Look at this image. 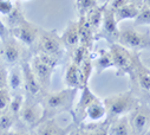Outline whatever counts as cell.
<instances>
[{"mask_svg": "<svg viewBox=\"0 0 150 135\" xmlns=\"http://www.w3.org/2000/svg\"><path fill=\"white\" fill-rule=\"evenodd\" d=\"M39 32H40L39 27H37L35 25H33L24 19L18 25H16L14 27L11 28V36L14 39H17L18 42H20L27 46H32L38 41Z\"/></svg>", "mask_w": 150, "mask_h": 135, "instance_id": "9c48e42d", "label": "cell"}, {"mask_svg": "<svg viewBox=\"0 0 150 135\" xmlns=\"http://www.w3.org/2000/svg\"><path fill=\"white\" fill-rule=\"evenodd\" d=\"M21 70H23V77H24V88L30 95V97H35L37 95H39L42 91V87L38 82V80L35 78L31 65L27 62L21 63Z\"/></svg>", "mask_w": 150, "mask_h": 135, "instance_id": "4fadbf2b", "label": "cell"}, {"mask_svg": "<svg viewBox=\"0 0 150 135\" xmlns=\"http://www.w3.org/2000/svg\"><path fill=\"white\" fill-rule=\"evenodd\" d=\"M127 4H129V0H110V1L106 4V6H108L110 10H112V11L115 12L116 10L123 7V6L127 5Z\"/></svg>", "mask_w": 150, "mask_h": 135, "instance_id": "4dcf8cb0", "label": "cell"}, {"mask_svg": "<svg viewBox=\"0 0 150 135\" xmlns=\"http://www.w3.org/2000/svg\"><path fill=\"white\" fill-rule=\"evenodd\" d=\"M13 124V115L7 112L0 115V131H7Z\"/></svg>", "mask_w": 150, "mask_h": 135, "instance_id": "4316f807", "label": "cell"}, {"mask_svg": "<svg viewBox=\"0 0 150 135\" xmlns=\"http://www.w3.org/2000/svg\"><path fill=\"white\" fill-rule=\"evenodd\" d=\"M142 6H137L135 4H127L124 5L123 7L116 10L114 12V16H115V19L117 21V24L122 20H125V19H135L137 17V14L139 13V10H141Z\"/></svg>", "mask_w": 150, "mask_h": 135, "instance_id": "44dd1931", "label": "cell"}, {"mask_svg": "<svg viewBox=\"0 0 150 135\" xmlns=\"http://www.w3.org/2000/svg\"><path fill=\"white\" fill-rule=\"evenodd\" d=\"M99 1L102 3V5H105V4H108L110 1V0H99Z\"/></svg>", "mask_w": 150, "mask_h": 135, "instance_id": "e575fe53", "label": "cell"}, {"mask_svg": "<svg viewBox=\"0 0 150 135\" xmlns=\"http://www.w3.org/2000/svg\"><path fill=\"white\" fill-rule=\"evenodd\" d=\"M57 63H58V59H54L43 53H37L33 57L30 65L42 89H47L50 87L51 77Z\"/></svg>", "mask_w": 150, "mask_h": 135, "instance_id": "277c9868", "label": "cell"}, {"mask_svg": "<svg viewBox=\"0 0 150 135\" xmlns=\"http://www.w3.org/2000/svg\"><path fill=\"white\" fill-rule=\"evenodd\" d=\"M76 6L81 16H85L90 10L97 6V0H76Z\"/></svg>", "mask_w": 150, "mask_h": 135, "instance_id": "cb8c5ba5", "label": "cell"}, {"mask_svg": "<svg viewBox=\"0 0 150 135\" xmlns=\"http://www.w3.org/2000/svg\"><path fill=\"white\" fill-rule=\"evenodd\" d=\"M64 82L67 85V88H71V89H79V88H82L79 65H77L76 63H73V62L70 63L67 70H66V74H65Z\"/></svg>", "mask_w": 150, "mask_h": 135, "instance_id": "ac0fdd59", "label": "cell"}, {"mask_svg": "<svg viewBox=\"0 0 150 135\" xmlns=\"http://www.w3.org/2000/svg\"><path fill=\"white\" fill-rule=\"evenodd\" d=\"M78 89L66 88L58 92H47L40 99V104L43 107V119L45 120L53 119L56 115L63 112H70L73 107V101Z\"/></svg>", "mask_w": 150, "mask_h": 135, "instance_id": "6da1fadb", "label": "cell"}, {"mask_svg": "<svg viewBox=\"0 0 150 135\" xmlns=\"http://www.w3.org/2000/svg\"><path fill=\"white\" fill-rule=\"evenodd\" d=\"M11 37H12L11 36V31L8 30L6 24L1 19H0V41H1V43H4L7 39H10Z\"/></svg>", "mask_w": 150, "mask_h": 135, "instance_id": "f1b7e54d", "label": "cell"}, {"mask_svg": "<svg viewBox=\"0 0 150 135\" xmlns=\"http://www.w3.org/2000/svg\"><path fill=\"white\" fill-rule=\"evenodd\" d=\"M3 59L11 65H14L18 63L21 56V48L17 39L10 38L6 42L3 43V51H1Z\"/></svg>", "mask_w": 150, "mask_h": 135, "instance_id": "5bb4252c", "label": "cell"}, {"mask_svg": "<svg viewBox=\"0 0 150 135\" xmlns=\"http://www.w3.org/2000/svg\"><path fill=\"white\" fill-rule=\"evenodd\" d=\"M144 5H146L150 9V0H144Z\"/></svg>", "mask_w": 150, "mask_h": 135, "instance_id": "836d02e7", "label": "cell"}, {"mask_svg": "<svg viewBox=\"0 0 150 135\" xmlns=\"http://www.w3.org/2000/svg\"><path fill=\"white\" fill-rule=\"evenodd\" d=\"M130 77L132 80V84L135 85V89L131 90L134 95L137 98L138 96L143 97L145 102L150 103V69L141 62L137 55L135 57Z\"/></svg>", "mask_w": 150, "mask_h": 135, "instance_id": "3957f363", "label": "cell"}, {"mask_svg": "<svg viewBox=\"0 0 150 135\" xmlns=\"http://www.w3.org/2000/svg\"><path fill=\"white\" fill-rule=\"evenodd\" d=\"M105 115H106L105 107H104L102 101H99L98 98L95 99L93 102L85 109V116H88L92 121H98V120L103 119Z\"/></svg>", "mask_w": 150, "mask_h": 135, "instance_id": "603a6c76", "label": "cell"}, {"mask_svg": "<svg viewBox=\"0 0 150 135\" xmlns=\"http://www.w3.org/2000/svg\"><path fill=\"white\" fill-rule=\"evenodd\" d=\"M117 21L114 16V11L110 10L108 6H105L104 13H103V19L100 27L95 36V39H105L110 45L114 43H118L120 38V30L117 26Z\"/></svg>", "mask_w": 150, "mask_h": 135, "instance_id": "52a82bcc", "label": "cell"}, {"mask_svg": "<svg viewBox=\"0 0 150 135\" xmlns=\"http://www.w3.org/2000/svg\"><path fill=\"white\" fill-rule=\"evenodd\" d=\"M118 43L130 50H150V36L132 28L120 31Z\"/></svg>", "mask_w": 150, "mask_h": 135, "instance_id": "ba28073f", "label": "cell"}, {"mask_svg": "<svg viewBox=\"0 0 150 135\" xmlns=\"http://www.w3.org/2000/svg\"><path fill=\"white\" fill-rule=\"evenodd\" d=\"M24 97H23V95H19V94H17V95H14L12 98H11V102H10V110H11V113L12 114H14V115H18L19 114V112H20V109H21V106H23V103H24Z\"/></svg>", "mask_w": 150, "mask_h": 135, "instance_id": "484cf974", "label": "cell"}, {"mask_svg": "<svg viewBox=\"0 0 150 135\" xmlns=\"http://www.w3.org/2000/svg\"><path fill=\"white\" fill-rule=\"evenodd\" d=\"M108 133L109 135H134L128 115H123L111 121L108 128Z\"/></svg>", "mask_w": 150, "mask_h": 135, "instance_id": "2e32d148", "label": "cell"}, {"mask_svg": "<svg viewBox=\"0 0 150 135\" xmlns=\"http://www.w3.org/2000/svg\"><path fill=\"white\" fill-rule=\"evenodd\" d=\"M109 51L111 53L112 62H114V68H116L117 70V75L118 76L130 75L136 55L131 53L129 49L122 46L120 43L111 44Z\"/></svg>", "mask_w": 150, "mask_h": 135, "instance_id": "8992f818", "label": "cell"}, {"mask_svg": "<svg viewBox=\"0 0 150 135\" xmlns=\"http://www.w3.org/2000/svg\"><path fill=\"white\" fill-rule=\"evenodd\" d=\"M65 130L62 129L53 119L45 120L38 124L37 135H64Z\"/></svg>", "mask_w": 150, "mask_h": 135, "instance_id": "7402d4cb", "label": "cell"}, {"mask_svg": "<svg viewBox=\"0 0 150 135\" xmlns=\"http://www.w3.org/2000/svg\"><path fill=\"white\" fill-rule=\"evenodd\" d=\"M11 102V95L8 89H0V112H4L8 108Z\"/></svg>", "mask_w": 150, "mask_h": 135, "instance_id": "83f0119b", "label": "cell"}, {"mask_svg": "<svg viewBox=\"0 0 150 135\" xmlns=\"http://www.w3.org/2000/svg\"><path fill=\"white\" fill-rule=\"evenodd\" d=\"M105 5H97L96 7H93L92 10H90L84 17L86 19V23L89 24L90 28L92 30V32L95 33V36L97 35V32L100 27V24H102V19H103V13H104V10H105Z\"/></svg>", "mask_w": 150, "mask_h": 135, "instance_id": "e0dca14e", "label": "cell"}, {"mask_svg": "<svg viewBox=\"0 0 150 135\" xmlns=\"http://www.w3.org/2000/svg\"><path fill=\"white\" fill-rule=\"evenodd\" d=\"M106 113V121L111 122L117 117L129 114L139 104V99L134 95L131 90L112 95L103 102Z\"/></svg>", "mask_w": 150, "mask_h": 135, "instance_id": "7a4b0ae2", "label": "cell"}, {"mask_svg": "<svg viewBox=\"0 0 150 135\" xmlns=\"http://www.w3.org/2000/svg\"><path fill=\"white\" fill-rule=\"evenodd\" d=\"M136 25H150V9L146 5H143L139 10V13L135 18Z\"/></svg>", "mask_w": 150, "mask_h": 135, "instance_id": "d4e9b609", "label": "cell"}, {"mask_svg": "<svg viewBox=\"0 0 150 135\" xmlns=\"http://www.w3.org/2000/svg\"><path fill=\"white\" fill-rule=\"evenodd\" d=\"M82 90H83V94L79 98V102L76 104V107H74V119H76L78 122L83 121V119L85 117V109L93 102L95 99H97L96 95L89 89L88 85L83 87Z\"/></svg>", "mask_w": 150, "mask_h": 135, "instance_id": "9a60e30c", "label": "cell"}, {"mask_svg": "<svg viewBox=\"0 0 150 135\" xmlns=\"http://www.w3.org/2000/svg\"><path fill=\"white\" fill-rule=\"evenodd\" d=\"M37 46L39 49L38 53L46 55L54 59H59L62 53L64 52V46L60 37L54 31H44L40 30L39 37L37 41Z\"/></svg>", "mask_w": 150, "mask_h": 135, "instance_id": "5b68a950", "label": "cell"}, {"mask_svg": "<svg viewBox=\"0 0 150 135\" xmlns=\"http://www.w3.org/2000/svg\"><path fill=\"white\" fill-rule=\"evenodd\" d=\"M134 135H143L150 128V108L138 104L128 115Z\"/></svg>", "mask_w": 150, "mask_h": 135, "instance_id": "30bf717a", "label": "cell"}, {"mask_svg": "<svg viewBox=\"0 0 150 135\" xmlns=\"http://www.w3.org/2000/svg\"><path fill=\"white\" fill-rule=\"evenodd\" d=\"M92 65L95 68V70L97 71V74H100L104 70L109 69V68H112L114 66V62H112L110 51L99 50L97 52L96 57L92 58Z\"/></svg>", "mask_w": 150, "mask_h": 135, "instance_id": "ffe728a7", "label": "cell"}, {"mask_svg": "<svg viewBox=\"0 0 150 135\" xmlns=\"http://www.w3.org/2000/svg\"><path fill=\"white\" fill-rule=\"evenodd\" d=\"M21 119V121L30 126H38L42 122L43 119V107L40 104V101L37 102L34 97H30L28 99H24V103L21 106V109L18 114Z\"/></svg>", "mask_w": 150, "mask_h": 135, "instance_id": "8fae6325", "label": "cell"}, {"mask_svg": "<svg viewBox=\"0 0 150 135\" xmlns=\"http://www.w3.org/2000/svg\"><path fill=\"white\" fill-rule=\"evenodd\" d=\"M7 78H8V71H6L3 66H0V89L7 88Z\"/></svg>", "mask_w": 150, "mask_h": 135, "instance_id": "1f68e13d", "label": "cell"}, {"mask_svg": "<svg viewBox=\"0 0 150 135\" xmlns=\"http://www.w3.org/2000/svg\"><path fill=\"white\" fill-rule=\"evenodd\" d=\"M24 87V77H23V70L21 65H16L8 71V78H7V88L12 92H18Z\"/></svg>", "mask_w": 150, "mask_h": 135, "instance_id": "d6986e66", "label": "cell"}, {"mask_svg": "<svg viewBox=\"0 0 150 135\" xmlns=\"http://www.w3.org/2000/svg\"><path fill=\"white\" fill-rule=\"evenodd\" d=\"M129 3L135 4L137 6H143L144 5V0H129Z\"/></svg>", "mask_w": 150, "mask_h": 135, "instance_id": "d6a6232c", "label": "cell"}, {"mask_svg": "<svg viewBox=\"0 0 150 135\" xmlns=\"http://www.w3.org/2000/svg\"><path fill=\"white\" fill-rule=\"evenodd\" d=\"M13 11V5L10 0H0V13L1 14H11Z\"/></svg>", "mask_w": 150, "mask_h": 135, "instance_id": "f546056e", "label": "cell"}, {"mask_svg": "<svg viewBox=\"0 0 150 135\" xmlns=\"http://www.w3.org/2000/svg\"><path fill=\"white\" fill-rule=\"evenodd\" d=\"M60 39H62L64 49L67 50L70 53H72L74 50H76L81 44L78 21H71L67 25L64 33L60 36Z\"/></svg>", "mask_w": 150, "mask_h": 135, "instance_id": "7c38bea8", "label": "cell"}, {"mask_svg": "<svg viewBox=\"0 0 150 135\" xmlns=\"http://www.w3.org/2000/svg\"><path fill=\"white\" fill-rule=\"evenodd\" d=\"M8 135H20V134H17V133H10Z\"/></svg>", "mask_w": 150, "mask_h": 135, "instance_id": "d590c367", "label": "cell"}]
</instances>
